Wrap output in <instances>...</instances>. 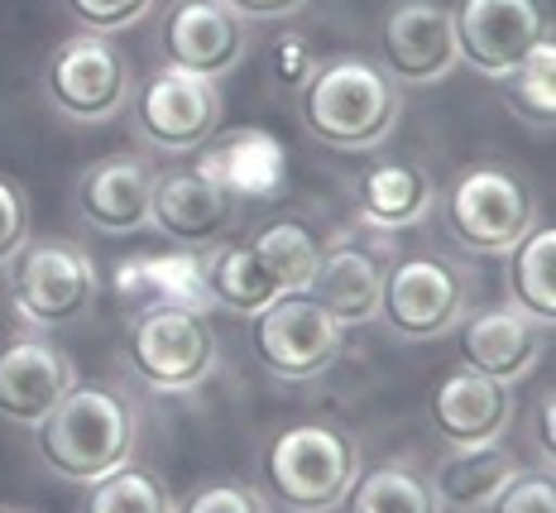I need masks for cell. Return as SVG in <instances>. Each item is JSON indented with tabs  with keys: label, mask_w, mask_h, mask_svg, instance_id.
Listing matches in <instances>:
<instances>
[{
	"label": "cell",
	"mask_w": 556,
	"mask_h": 513,
	"mask_svg": "<svg viewBox=\"0 0 556 513\" xmlns=\"http://www.w3.org/2000/svg\"><path fill=\"white\" fill-rule=\"evenodd\" d=\"M0 513H29V509H0Z\"/></svg>",
	"instance_id": "36"
},
{
	"label": "cell",
	"mask_w": 556,
	"mask_h": 513,
	"mask_svg": "<svg viewBox=\"0 0 556 513\" xmlns=\"http://www.w3.org/2000/svg\"><path fill=\"white\" fill-rule=\"evenodd\" d=\"M245 20L226 0H173L159 34V58L202 77H226L245 58Z\"/></svg>",
	"instance_id": "15"
},
{
	"label": "cell",
	"mask_w": 556,
	"mask_h": 513,
	"mask_svg": "<svg viewBox=\"0 0 556 513\" xmlns=\"http://www.w3.org/2000/svg\"><path fill=\"white\" fill-rule=\"evenodd\" d=\"M446 216V236L466 254H508L538 226L532 188L504 163H470L437 192Z\"/></svg>",
	"instance_id": "6"
},
{
	"label": "cell",
	"mask_w": 556,
	"mask_h": 513,
	"mask_svg": "<svg viewBox=\"0 0 556 513\" xmlns=\"http://www.w3.org/2000/svg\"><path fill=\"white\" fill-rule=\"evenodd\" d=\"M77 384V365L49 331L20 326L0 341V417L15 427H39Z\"/></svg>",
	"instance_id": "14"
},
{
	"label": "cell",
	"mask_w": 556,
	"mask_h": 513,
	"mask_svg": "<svg viewBox=\"0 0 556 513\" xmlns=\"http://www.w3.org/2000/svg\"><path fill=\"white\" fill-rule=\"evenodd\" d=\"M484 509H490V513H556L552 471H542V465H532V471H528V465H523V471H518Z\"/></svg>",
	"instance_id": "30"
},
{
	"label": "cell",
	"mask_w": 556,
	"mask_h": 513,
	"mask_svg": "<svg viewBox=\"0 0 556 513\" xmlns=\"http://www.w3.org/2000/svg\"><path fill=\"white\" fill-rule=\"evenodd\" d=\"M43 97L49 107L73 125H106L125 115L135 97V67L125 49L106 34H83L63 39L43 63Z\"/></svg>",
	"instance_id": "7"
},
{
	"label": "cell",
	"mask_w": 556,
	"mask_h": 513,
	"mask_svg": "<svg viewBox=\"0 0 556 513\" xmlns=\"http://www.w3.org/2000/svg\"><path fill=\"white\" fill-rule=\"evenodd\" d=\"M139 408L121 384L77 379L63 403L34 427V451L58 480L91 485L111 475L115 465L135 461Z\"/></svg>",
	"instance_id": "2"
},
{
	"label": "cell",
	"mask_w": 556,
	"mask_h": 513,
	"mask_svg": "<svg viewBox=\"0 0 556 513\" xmlns=\"http://www.w3.org/2000/svg\"><path fill=\"white\" fill-rule=\"evenodd\" d=\"M312 67H317V53H312V43L303 39V34H278V43L269 49V73H274L278 87L303 91Z\"/></svg>",
	"instance_id": "32"
},
{
	"label": "cell",
	"mask_w": 556,
	"mask_h": 513,
	"mask_svg": "<svg viewBox=\"0 0 556 513\" xmlns=\"http://www.w3.org/2000/svg\"><path fill=\"white\" fill-rule=\"evenodd\" d=\"M245 240L254 245L260 264L278 284V293H307L312 288V274H317V264H321V245L303 221H288V216L264 221V226Z\"/></svg>",
	"instance_id": "25"
},
{
	"label": "cell",
	"mask_w": 556,
	"mask_h": 513,
	"mask_svg": "<svg viewBox=\"0 0 556 513\" xmlns=\"http://www.w3.org/2000/svg\"><path fill=\"white\" fill-rule=\"evenodd\" d=\"M240 226V192L206 163H173L154 168L149 192V230L182 250H212L236 236Z\"/></svg>",
	"instance_id": "10"
},
{
	"label": "cell",
	"mask_w": 556,
	"mask_h": 513,
	"mask_svg": "<svg viewBox=\"0 0 556 513\" xmlns=\"http://www.w3.org/2000/svg\"><path fill=\"white\" fill-rule=\"evenodd\" d=\"M125 365L154 393H192L216 375L222 341L206 312L182 302H149L125 326Z\"/></svg>",
	"instance_id": "5"
},
{
	"label": "cell",
	"mask_w": 556,
	"mask_h": 513,
	"mask_svg": "<svg viewBox=\"0 0 556 513\" xmlns=\"http://www.w3.org/2000/svg\"><path fill=\"white\" fill-rule=\"evenodd\" d=\"M451 25H456L460 67L490 82H500L538 43L552 39V15L542 0H456Z\"/></svg>",
	"instance_id": "12"
},
{
	"label": "cell",
	"mask_w": 556,
	"mask_h": 513,
	"mask_svg": "<svg viewBox=\"0 0 556 513\" xmlns=\"http://www.w3.org/2000/svg\"><path fill=\"white\" fill-rule=\"evenodd\" d=\"M518 471H523V461L500 437V441H480V447H451V456L437 465L432 485L446 509H484Z\"/></svg>",
	"instance_id": "22"
},
{
	"label": "cell",
	"mask_w": 556,
	"mask_h": 513,
	"mask_svg": "<svg viewBox=\"0 0 556 513\" xmlns=\"http://www.w3.org/2000/svg\"><path fill=\"white\" fill-rule=\"evenodd\" d=\"M470 312V274L446 254H408L384 270L379 322L399 341H442Z\"/></svg>",
	"instance_id": "9"
},
{
	"label": "cell",
	"mask_w": 556,
	"mask_h": 513,
	"mask_svg": "<svg viewBox=\"0 0 556 513\" xmlns=\"http://www.w3.org/2000/svg\"><path fill=\"white\" fill-rule=\"evenodd\" d=\"M298 115H303V130L336 154H375L403 121V87L375 58L336 53L303 82Z\"/></svg>",
	"instance_id": "1"
},
{
	"label": "cell",
	"mask_w": 556,
	"mask_h": 513,
	"mask_svg": "<svg viewBox=\"0 0 556 513\" xmlns=\"http://www.w3.org/2000/svg\"><path fill=\"white\" fill-rule=\"evenodd\" d=\"M226 121V97L222 82L188 73V67L159 63V73L130 97V125L159 154H202Z\"/></svg>",
	"instance_id": "8"
},
{
	"label": "cell",
	"mask_w": 556,
	"mask_h": 513,
	"mask_svg": "<svg viewBox=\"0 0 556 513\" xmlns=\"http://www.w3.org/2000/svg\"><path fill=\"white\" fill-rule=\"evenodd\" d=\"M159 0H63V10L73 15V25L83 34H125L139 20L154 15Z\"/></svg>",
	"instance_id": "29"
},
{
	"label": "cell",
	"mask_w": 556,
	"mask_h": 513,
	"mask_svg": "<svg viewBox=\"0 0 556 513\" xmlns=\"http://www.w3.org/2000/svg\"><path fill=\"white\" fill-rule=\"evenodd\" d=\"M508 302L552 331L556 322V230L532 226L508 250Z\"/></svg>",
	"instance_id": "24"
},
{
	"label": "cell",
	"mask_w": 556,
	"mask_h": 513,
	"mask_svg": "<svg viewBox=\"0 0 556 513\" xmlns=\"http://www.w3.org/2000/svg\"><path fill=\"white\" fill-rule=\"evenodd\" d=\"M514 384H500L470 365L446 370L432 389V433L446 447H480L500 441L514 427Z\"/></svg>",
	"instance_id": "17"
},
{
	"label": "cell",
	"mask_w": 556,
	"mask_h": 513,
	"mask_svg": "<svg viewBox=\"0 0 556 513\" xmlns=\"http://www.w3.org/2000/svg\"><path fill=\"white\" fill-rule=\"evenodd\" d=\"M149 192H154V163L139 154H106L77 173L73 207L101 236H135L149 230Z\"/></svg>",
	"instance_id": "16"
},
{
	"label": "cell",
	"mask_w": 556,
	"mask_h": 513,
	"mask_svg": "<svg viewBox=\"0 0 556 513\" xmlns=\"http://www.w3.org/2000/svg\"><path fill=\"white\" fill-rule=\"evenodd\" d=\"M178 513H269V499L245 480H212L197 485L178 504Z\"/></svg>",
	"instance_id": "31"
},
{
	"label": "cell",
	"mask_w": 556,
	"mask_h": 513,
	"mask_svg": "<svg viewBox=\"0 0 556 513\" xmlns=\"http://www.w3.org/2000/svg\"><path fill=\"white\" fill-rule=\"evenodd\" d=\"M504 101L514 107V115H523L532 130H552L556 115V43H538L523 63L508 67L500 77Z\"/></svg>",
	"instance_id": "28"
},
{
	"label": "cell",
	"mask_w": 556,
	"mask_h": 513,
	"mask_svg": "<svg viewBox=\"0 0 556 513\" xmlns=\"http://www.w3.org/2000/svg\"><path fill=\"white\" fill-rule=\"evenodd\" d=\"M83 489H87L83 513H178L168 480L139 461L115 465L111 475H101V480H91Z\"/></svg>",
	"instance_id": "27"
},
{
	"label": "cell",
	"mask_w": 556,
	"mask_h": 513,
	"mask_svg": "<svg viewBox=\"0 0 556 513\" xmlns=\"http://www.w3.org/2000/svg\"><path fill=\"white\" fill-rule=\"evenodd\" d=\"M361 471V441L327 417H307L274 433L260 456L264 489L288 513H336Z\"/></svg>",
	"instance_id": "3"
},
{
	"label": "cell",
	"mask_w": 556,
	"mask_h": 513,
	"mask_svg": "<svg viewBox=\"0 0 556 513\" xmlns=\"http://www.w3.org/2000/svg\"><path fill=\"white\" fill-rule=\"evenodd\" d=\"M29 240V197L15 178L0 173V264Z\"/></svg>",
	"instance_id": "33"
},
{
	"label": "cell",
	"mask_w": 556,
	"mask_h": 513,
	"mask_svg": "<svg viewBox=\"0 0 556 513\" xmlns=\"http://www.w3.org/2000/svg\"><path fill=\"white\" fill-rule=\"evenodd\" d=\"M197 278H202L206 308H226V312H240V317H254V312L269 308V302L278 298V284L260 264L254 245L236 240V236L212 245V250H202Z\"/></svg>",
	"instance_id": "21"
},
{
	"label": "cell",
	"mask_w": 556,
	"mask_h": 513,
	"mask_svg": "<svg viewBox=\"0 0 556 513\" xmlns=\"http://www.w3.org/2000/svg\"><path fill=\"white\" fill-rule=\"evenodd\" d=\"M547 336H552L547 326L523 317L514 302L470 312L460 322V365L480 370V375H490L500 384H518L538 370L542 351H547Z\"/></svg>",
	"instance_id": "18"
},
{
	"label": "cell",
	"mask_w": 556,
	"mask_h": 513,
	"mask_svg": "<svg viewBox=\"0 0 556 513\" xmlns=\"http://www.w3.org/2000/svg\"><path fill=\"white\" fill-rule=\"evenodd\" d=\"M528 427H532V447H538V461H547V471H552V389L538 393Z\"/></svg>",
	"instance_id": "35"
},
{
	"label": "cell",
	"mask_w": 556,
	"mask_h": 513,
	"mask_svg": "<svg viewBox=\"0 0 556 513\" xmlns=\"http://www.w3.org/2000/svg\"><path fill=\"white\" fill-rule=\"evenodd\" d=\"M384 270L389 264L379 254H369L365 245H331L321 250V264L312 274L307 293L321 302V312L351 331V326L379 322V298H384Z\"/></svg>",
	"instance_id": "20"
},
{
	"label": "cell",
	"mask_w": 556,
	"mask_h": 513,
	"mask_svg": "<svg viewBox=\"0 0 556 513\" xmlns=\"http://www.w3.org/2000/svg\"><path fill=\"white\" fill-rule=\"evenodd\" d=\"M379 67L399 87H432L460 67L446 0H389L379 15Z\"/></svg>",
	"instance_id": "13"
},
{
	"label": "cell",
	"mask_w": 556,
	"mask_h": 513,
	"mask_svg": "<svg viewBox=\"0 0 556 513\" xmlns=\"http://www.w3.org/2000/svg\"><path fill=\"white\" fill-rule=\"evenodd\" d=\"M437 183L422 163L413 159H375L355 178V221L369 230H413L432 216L437 207Z\"/></svg>",
	"instance_id": "19"
},
{
	"label": "cell",
	"mask_w": 556,
	"mask_h": 513,
	"mask_svg": "<svg viewBox=\"0 0 556 513\" xmlns=\"http://www.w3.org/2000/svg\"><path fill=\"white\" fill-rule=\"evenodd\" d=\"M226 5L250 25V20H288L298 10H307V0H226Z\"/></svg>",
	"instance_id": "34"
},
{
	"label": "cell",
	"mask_w": 556,
	"mask_h": 513,
	"mask_svg": "<svg viewBox=\"0 0 556 513\" xmlns=\"http://www.w3.org/2000/svg\"><path fill=\"white\" fill-rule=\"evenodd\" d=\"M336 513H446V504L427 471L408 461H389L375 471H361V480L351 485V495Z\"/></svg>",
	"instance_id": "23"
},
{
	"label": "cell",
	"mask_w": 556,
	"mask_h": 513,
	"mask_svg": "<svg viewBox=\"0 0 556 513\" xmlns=\"http://www.w3.org/2000/svg\"><path fill=\"white\" fill-rule=\"evenodd\" d=\"M250 346L269 375L303 384L327 375L341 360L345 331L321 312V302L312 293H278L269 308L250 317Z\"/></svg>",
	"instance_id": "11"
},
{
	"label": "cell",
	"mask_w": 556,
	"mask_h": 513,
	"mask_svg": "<svg viewBox=\"0 0 556 513\" xmlns=\"http://www.w3.org/2000/svg\"><path fill=\"white\" fill-rule=\"evenodd\" d=\"M5 264H10L5 274L10 312L29 331H63V326L83 322L97 308L101 278L87 245L67 236H39V240L29 236Z\"/></svg>",
	"instance_id": "4"
},
{
	"label": "cell",
	"mask_w": 556,
	"mask_h": 513,
	"mask_svg": "<svg viewBox=\"0 0 556 513\" xmlns=\"http://www.w3.org/2000/svg\"><path fill=\"white\" fill-rule=\"evenodd\" d=\"M202 163L222 173L240 197H269V188L283 178V149L260 130H240L222 145H206Z\"/></svg>",
	"instance_id": "26"
}]
</instances>
